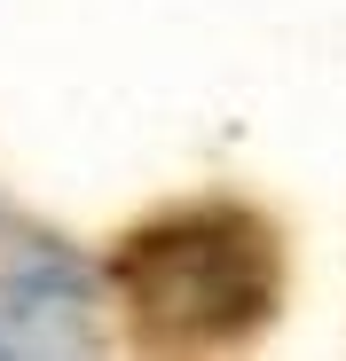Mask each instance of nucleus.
Returning a JSON list of instances; mask_svg holds the SVG:
<instances>
[{
    "mask_svg": "<svg viewBox=\"0 0 346 361\" xmlns=\"http://www.w3.org/2000/svg\"><path fill=\"white\" fill-rule=\"evenodd\" d=\"M110 290L142 353H228L283 307V235L252 204L197 197L119 235Z\"/></svg>",
    "mask_w": 346,
    "mask_h": 361,
    "instance_id": "nucleus-1",
    "label": "nucleus"
},
{
    "mask_svg": "<svg viewBox=\"0 0 346 361\" xmlns=\"http://www.w3.org/2000/svg\"><path fill=\"white\" fill-rule=\"evenodd\" d=\"M95 267L40 220L0 204V353H95L102 345Z\"/></svg>",
    "mask_w": 346,
    "mask_h": 361,
    "instance_id": "nucleus-2",
    "label": "nucleus"
}]
</instances>
